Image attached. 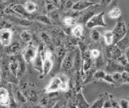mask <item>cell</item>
<instances>
[{"label":"cell","mask_w":129,"mask_h":108,"mask_svg":"<svg viewBox=\"0 0 129 108\" xmlns=\"http://www.w3.org/2000/svg\"><path fill=\"white\" fill-rule=\"evenodd\" d=\"M42 54L43 57V64H42V77L47 76L52 71L54 66V62L52 59V52L49 49H46L44 51H38Z\"/></svg>","instance_id":"cell-1"},{"label":"cell","mask_w":129,"mask_h":108,"mask_svg":"<svg viewBox=\"0 0 129 108\" xmlns=\"http://www.w3.org/2000/svg\"><path fill=\"white\" fill-rule=\"evenodd\" d=\"M38 52V47L33 42H28L22 51V57L28 64H32Z\"/></svg>","instance_id":"cell-2"},{"label":"cell","mask_w":129,"mask_h":108,"mask_svg":"<svg viewBox=\"0 0 129 108\" xmlns=\"http://www.w3.org/2000/svg\"><path fill=\"white\" fill-rule=\"evenodd\" d=\"M128 32V29L126 27L125 22L123 21L122 18H119L116 24L112 30V33L114 35V45L123 38Z\"/></svg>","instance_id":"cell-3"},{"label":"cell","mask_w":129,"mask_h":108,"mask_svg":"<svg viewBox=\"0 0 129 108\" xmlns=\"http://www.w3.org/2000/svg\"><path fill=\"white\" fill-rule=\"evenodd\" d=\"M104 16V12L95 14L85 23L86 27L89 29H92L96 27H106L107 24L105 22Z\"/></svg>","instance_id":"cell-4"},{"label":"cell","mask_w":129,"mask_h":108,"mask_svg":"<svg viewBox=\"0 0 129 108\" xmlns=\"http://www.w3.org/2000/svg\"><path fill=\"white\" fill-rule=\"evenodd\" d=\"M61 83H62V78L61 75L53 77L45 89V93H56L57 91H59L60 86Z\"/></svg>","instance_id":"cell-5"},{"label":"cell","mask_w":129,"mask_h":108,"mask_svg":"<svg viewBox=\"0 0 129 108\" xmlns=\"http://www.w3.org/2000/svg\"><path fill=\"white\" fill-rule=\"evenodd\" d=\"M124 67L122 64H121L120 63L116 62L115 60L112 59H109L106 69H105V72L107 73H115V72H120L121 73L123 71H125Z\"/></svg>","instance_id":"cell-6"},{"label":"cell","mask_w":129,"mask_h":108,"mask_svg":"<svg viewBox=\"0 0 129 108\" xmlns=\"http://www.w3.org/2000/svg\"><path fill=\"white\" fill-rule=\"evenodd\" d=\"M13 38V32L11 28L0 29V44L2 46L7 47L9 45Z\"/></svg>","instance_id":"cell-7"},{"label":"cell","mask_w":129,"mask_h":108,"mask_svg":"<svg viewBox=\"0 0 129 108\" xmlns=\"http://www.w3.org/2000/svg\"><path fill=\"white\" fill-rule=\"evenodd\" d=\"M75 52L71 51L66 52V55L63 57L62 62L61 63V67L63 71H69L73 67Z\"/></svg>","instance_id":"cell-8"},{"label":"cell","mask_w":129,"mask_h":108,"mask_svg":"<svg viewBox=\"0 0 129 108\" xmlns=\"http://www.w3.org/2000/svg\"><path fill=\"white\" fill-rule=\"evenodd\" d=\"M92 6H96V4L89 2L88 0H78V2L73 3L71 9L76 12H80Z\"/></svg>","instance_id":"cell-9"},{"label":"cell","mask_w":129,"mask_h":108,"mask_svg":"<svg viewBox=\"0 0 129 108\" xmlns=\"http://www.w3.org/2000/svg\"><path fill=\"white\" fill-rule=\"evenodd\" d=\"M0 105L4 107H8L11 105L9 92L3 87H0Z\"/></svg>","instance_id":"cell-10"},{"label":"cell","mask_w":129,"mask_h":108,"mask_svg":"<svg viewBox=\"0 0 129 108\" xmlns=\"http://www.w3.org/2000/svg\"><path fill=\"white\" fill-rule=\"evenodd\" d=\"M10 8L14 11V12L16 14H18L19 16H21L22 18H29L30 16V14H28V12L25 11L24 7L21 4H13L12 6H11Z\"/></svg>","instance_id":"cell-11"},{"label":"cell","mask_w":129,"mask_h":108,"mask_svg":"<svg viewBox=\"0 0 129 108\" xmlns=\"http://www.w3.org/2000/svg\"><path fill=\"white\" fill-rule=\"evenodd\" d=\"M116 45L119 47V49L122 51L124 53L125 50H126L128 47H129V31L128 30V32L126 34V35L121 38L119 41L116 42L115 44Z\"/></svg>","instance_id":"cell-12"},{"label":"cell","mask_w":129,"mask_h":108,"mask_svg":"<svg viewBox=\"0 0 129 108\" xmlns=\"http://www.w3.org/2000/svg\"><path fill=\"white\" fill-rule=\"evenodd\" d=\"M33 68L36 71H38L39 73H42V64H43V57H42V54L40 52H38V55L36 57L33 62Z\"/></svg>","instance_id":"cell-13"},{"label":"cell","mask_w":129,"mask_h":108,"mask_svg":"<svg viewBox=\"0 0 129 108\" xmlns=\"http://www.w3.org/2000/svg\"><path fill=\"white\" fill-rule=\"evenodd\" d=\"M9 19L11 22H13V23H16V24L21 25H25V26H28V25H30V21H29L26 18H24L9 16Z\"/></svg>","instance_id":"cell-14"},{"label":"cell","mask_w":129,"mask_h":108,"mask_svg":"<svg viewBox=\"0 0 129 108\" xmlns=\"http://www.w3.org/2000/svg\"><path fill=\"white\" fill-rule=\"evenodd\" d=\"M6 47H7L6 48V52H7V54L11 55L18 53L21 49V45L18 42H12V43H11L9 45H8Z\"/></svg>","instance_id":"cell-15"},{"label":"cell","mask_w":129,"mask_h":108,"mask_svg":"<svg viewBox=\"0 0 129 108\" xmlns=\"http://www.w3.org/2000/svg\"><path fill=\"white\" fill-rule=\"evenodd\" d=\"M84 29L82 25H76L73 28H71V34L76 38H81L83 37Z\"/></svg>","instance_id":"cell-16"},{"label":"cell","mask_w":129,"mask_h":108,"mask_svg":"<svg viewBox=\"0 0 129 108\" xmlns=\"http://www.w3.org/2000/svg\"><path fill=\"white\" fill-rule=\"evenodd\" d=\"M121 11L119 7H114L110 10L107 13V16L112 19H119L121 16Z\"/></svg>","instance_id":"cell-17"},{"label":"cell","mask_w":129,"mask_h":108,"mask_svg":"<svg viewBox=\"0 0 129 108\" xmlns=\"http://www.w3.org/2000/svg\"><path fill=\"white\" fill-rule=\"evenodd\" d=\"M23 7H24L25 11L28 12V14H30L34 13L35 11H36L38 9V5H37L35 2H32L30 0L26 1V2H25L24 4H23Z\"/></svg>","instance_id":"cell-18"},{"label":"cell","mask_w":129,"mask_h":108,"mask_svg":"<svg viewBox=\"0 0 129 108\" xmlns=\"http://www.w3.org/2000/svg\"><path fill=\"white\" fill-rule=\"evenodd\" d=\"M103 38L105 45L111 46L114 45V35L112 31H106L103 33Z\"/></svg>","instance_id":"cell-19"},{"label":"cell","mask_w":129,"mask_h":108,"mask_svg":"<svg viewBox=\"0 0 129 108\" xmlns=\"http://www.w3.org/2000/svg\"><path fill=\"white\" fill-rule=\"evenodd\" d=\"M40 38L42 40V43L45 45L47 47H48L49 49H52V39L50 38V36H49L47 33L45 32H42L41 33H40Z\"/></svg>","instance_id":"cell-20"},{"label":"cell","mask_w":129,"mask_h":108,"mask_svg":"<svg viewBox=\"0 0 129 108\" xmlns=\"http://www.w3.org/2000/svg\"><path fill=\"white\" fill-rule=\"evenodd\" d=\"M107 98V95L106 93L100 95L99 98L94 102V103L91 105L90 108H103L104 103Z\"/></svg>","instance_id":"cell-21"},{"label":"cell","mask_w":129,"mask_h":108,"mask_svg":"<svg viewBox=\"0 0 129 108\" xmlns=\"http://www.w3.org/2000/svg\"><path fill=\"white\" fill-rule=\"evenodd\" d=\"M77 105L78 108H90V106L85 100V99L84 98L83 95L80 92H78V93L77 95Z\"/></svg>","instance_id":"cell-22"},{"label":"cell","mask_w":129,"mask_h":108,"mask_svg":"<svg viewBox=\"0 0 129 108\" xmlns=\"http://www.w3.org/2000/svg\"><path fill=\"white\" fill-rule=\"evenodd\" d=\"M66 54V50L65 47L63 46H58L56 48V59H58L59 64L61 63L63 57H65Z\"/></svg>","instance_id":"cell-23"},{"label":"cell","mask_w":129,"mask_h":108,"mask_svg":"<svg viewBox=\"0 0 129 108\" xmlns=\"http://www.w3.org/2000/svg\"><path fill=\"white\" fill-rule=\"evenodd\" d=\"M18 66H19V62L18 60H13L9 64V69L10 70L11 73L16 76L18 71Z\"/></svg>","instance_id":"cell-24"},{"label":"cell","mask_w":129,"mask_h":108,"mask_svg":"<svg viewBox=\"0 0 129 108\" xmlns=\"http://www.w3.org/2000/svg\"><path fill=\"white\" fill-rule=\"evenodd\" d=\"M106 72L105 71H103L102 69H98L97 71H95L92 76V78L96 80H103L104 77L106 75Z\"/></svg>","instance_id":"cell-25"},{"label":"cell","mask_w":129,"mask_h":108,"mask_svg":"<svg viewBox=\"0 0 129 108\" xmlns=\"http://www.w3.org/2000/svg\"><path fill=\"white\" fill-rule=\"evenodd\" d=\"M20 37L24 42H27V43L31 42L32 39H33V35H32L31 33L28 31H23V32H21L20 34Z\"/></svg>","instance_id":"cell-26"},{"label":"cell","mask_w":129,"mask_h":108,"mask_svg":"<svg viewBox=\"0 0 129 108\" xmlns=\"http://www.w3.org/2000/svg\"><path fill=\"white\" fill-rule=\"evenodd\" d=\"M63 23L66 26H74L76 23V19L73 16H66L63 18Z\"/></svg>","instance_id":"cell-27"},{"label":"cell","mask_w":129,"mask_h":108,"mask_svg":"<svg viewBox=\"0 0 129 108\" xmlns=\"http://www.w3.org/2000/svg\"><path fill=\"white\" fill-rule=\"evenodd\" d=\"M90 38L92 40H93L94 42H97L98 40H100V39L101 38V33L96 28H92L90 32Z\"/></svg>","instance_id":"cell-28"},{"label":"cell","mask_w":129,"mask_h":108,"mask_svg":"<svg viewBox=\"0 0 129 108\" xmlns=\"http://www.w3.org/2000/svg\"><path fill=\"white\" fill-rule=\"evenodd\" d=\"M36 19L38 20V21L42 23L43 24L47 25H51L52 24V21L51 19L46 15H39L36 17Z\"/></svg>","instance_id":"cell-29"},{"label":"cell","mask_w":129,"mask_h":108,"mask_svg":"<svg viewBox=\"0 0 129 108\" xmlns=\"http://www.w3.org/2000/svg\"><path fill=\"white\" fill-rule=\"evenodd\" d=\"M112 77L113 79L115 82L116 85H121L123 84L122 80V77H121V73L120 72H115V73H112Z\"/></svg>","instance_id":"cell-30"},{"label":"cell","mask_w":129,"mask_h":108,"mask_svg":"<svg viewBox=\"0 0 129 108\" xmlns=\"http://www.w3.org/2000/svg\"><path fill=\"white\" fill-rule=\"evenodd\" d=\"M16 98L21 103H25L27 102V98L21 91H18L16 92Z\"/></svg>","instance_id":"cell-31"},{"label":"cell","mask_w":129,"mask_h":108,"mask_svg":"<svg viewBox=\"0 0 129 108\" xmlns=\"http://www.w3.org/2000/svg\"><path fill=\"white\" fill-rule=\"evenodd\" d=\"M89 53H90V55L93 60L97 59L102 55L101 52L98 49H92L90 51H89Z\"/></svg>","instance_id":"cell-32"},{"label":"cell","mask_w":129,"mask_h":108,"mask_svg":"<svg viewBox=\"0 0 129 108\" xmlns=\"http://www.w3.org/2000/svg\"><path fill=\"white\" fill-rule=\"evenodd\" d=\"M103 80L105 81V82H107V84H111L112 86H116L115 82H114V80L113 79L112 75L110 74V73H106V75H105L104 78H103Z\"/></svg>","instance_id":"cell-33"},{"label":"cell","mask_w":129,"mask_h":108,"mask_svg":"<svg viewBox=\"0 0 129 108\" xmlns=\"http://www.w3.org/2000/svg\"><path fill=\"white\" fill-rule=\"evenodd\" d=\"M45 7L47 10L49 11H53L56 9V7L53 3L52 0H46L45 2Z\"/></svg>","instance_id":"cell-34"},{"label":"cell","mask_w":129,"mask_h":108,"mask_svg":"<svg viewBox=\"0 0 129 108\" xmlns=\"http://www.w3.org/2000/svg\"><path fill=\"white\" fill-rule=\"evenodd\" d=\"M94 14H95V13H94V10H91L89 11H87V12H86L85 14H84L83 18V21L84 23H86V22H87L93 15H94Z\"/></svg>","instance_id":"cell-35"},{"label":"cell","mask_w":129,"mask_h":108,"mask_svg":"<svg viewBox=\"0 0 129 108\" xmlns=\"http://www.w3.org/2000/svg\"><path fill=\"white\" fill-rule=\"evenodd\" d=\"M120 108H129V100L125 98L121 99L119 102Z\"/></svg>","instance_id":"cell-36"},{"label":"cell","mask_w":129,"mask_h":108,"mask_svg":"<svg viewBox=\"0 0 129 108\" xmlns=\"http://www.w3.org/2000/svg\"><path fill=\"white\" fill-rule=\"evenodd\" d=\"M121 77L123 84H129V71H123L121 72Z\"/></svg>","instance_id":"cell-37"},{"label":"cell","mask_w":129,"mask_h":108,"mask_svg":"<svg viewBox=\"0 0 129 108\" xmlns=\"http://www.w3.org/2000/svg\"><path fill=\"white\" fill-rule=\"evenodd\" d=\"M63 7L66 9H69L71 8H72L73 2L72 0H64V2H63Z\"/></svg>","instance_id":"cell-38"},{"label":"cell","mask_w":129,"mask_h":108,"mask_svg":"<svg viewBox=\"0 0 129 108\" xmlns=\"http://www.w3.org/2000/svg\"><path fill=\"white\" fill-rule=\"evenodd\" d=\"M11 23H9L7 21H0V29L2 28H11Z\"/></svg>","instance_id":"cell-39"},{"label":"cell","mask_w":129,"mask_h":108,"mask_svg":"<svg viewBox=\"0 0 129 108\" xmlns=\"http://www.w3.org/2000/svg\"><path fill=\"white\" fill-rule=\"evenodd\" d=\"M112 0H101L99 4L100 6H108L109 4L112 2Z\"/></svg>","instance_id":"cell-40"},{"label":"cell","mask_w":129,"mask_h":108,"mask_svg":"<svg viewBox=\"0 0 129 108\" xmlns=\"http://www.w3.org/2000/svg\"><path fill=\"white\" fill-rule=\"evenodd\" d=\"M6 2H4L2 0H0V11H4L7 8Z\"/></svg>","instance_id":"cell-41"},{"label":"cell","mask_w":129,"mask_h":108,"mask_svg":"<svg viewBox=\"0 0 129 108\" xmlns=\"http://www.w3.org/2000/svg\"><path fill=\"white\" fill-rule=\"evenodd\" d=\"M124 55L126 57V59H127V62H128V63L129 64V47L125 50V52H124Z\"/></svg>","instance_id":"cell-42"},{"label":"cell","mask_w":129,"mask_h":108,"mask_svg":"<svg viewBox=\"0 0 129 108\" xmlns=\"http://www.w3.org/2000/svg\"><path fill=\"white\" fill-rule=\"evenodd\" d=\"M88 1L92 2V3L94 4H96V5H99V4H100L101 0H88Z\"/></svg>","instance_id":"cell-43"},{"label":"cell","mask_w":129,"mask_h":108,"mask_svg":"<svg viewBox=\"0 0 129 108\" xmlns=\"http://www.w3.org/2000/svg\"><path fill=\"white\" fill-rule=\"evenodd\" d=\"M52 108H61L60 104H59V103H56L55 105L53 106Z\"/></svg>","instance_id":"cell-44"},{"label":"cell","mask_w":129,"mask_h":108,"mask_svg":"<svg viewBox=\"0 0 129 108\" xmlns=\"http://www.w3.org/2000/svg\"><path fill=\"white\" fill-rule=\"evenodd\" d=\"M33 108H44V107H41V106H39V105H35V106H34Z\"/></svg>","instance_id":"cell-45"},{"label":"cell","mask_w":129,"mask_h":108,"mask_svg":"<svg viewBox=\"0 0 129 108\" xmlns=\"http://www.w3.org/2000/svg\"><path fill=\"white\" fill-rule=\"evenodd\" d=\"M2 1H4V2H7V1H8V0H2Z\"/></svg>","instance_id":"cell-46"},{"label":"cell","mask_w":129,"mask_h":108,"mask_svg":"<svg viewBox=\"0 0 129 108\" xmlns=\"http://www.w3.org/2000/svg\"><path fill=\"white\" fill-rule=\"evenodd\" d=\"M0 74H1V69H0Z\"/></svg>","instance_id":"cell-47"},{"label":"cell","mask_w":129,"mask_h":108,"mask_svg":"<svg viewBox=\"0 0 129 108\" xmlns=\"http://www.w3.org/2000/svg\"><path fill=\"white\" fill-rule=\"evenodd\" d=\"M111 108H112V107H111Z\"/></svg>","instance_id":"cell-48"}]
</instances>
